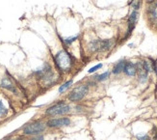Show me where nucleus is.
Here are the masks:
<instances>
[{
  "label": "nucleus",
  "mask_w": 157,
  "mask_h": 140,
  "mask_svg": "<svg viewBox=\"0 0 157 140\" xmlns=\"http://www.w3.org/2000/svg\"><path fill=\"white\" fill-rule=\"evenodd\" d=\"M55 63L60 71L67 72L72 66V57L66 50H61L55 56Z\"/></svg>",
  "instance_id": "obj_1"
},
{
  "label": "nucleus",
  "mask_w": 157,
  "mask_h": 140,
  "mask_svg": "<svg viewBox=\"0 0 157 140\" xmlns=\"http://www.w3.org/2000/svg\"><path fill=\"white\" fill-rule=\"evenodd\" d=\"M113 46L112 40H94L90 44V50L94 52L105 51Z\"/></svg>",
  "instance_id": "obj_2"
},
{
  "label": "nucleus",
  "mask_w": 157,
  "mask_h": 140,
  "mask_svg": "<svg viewBox=\"0 0 157 140\" xmlns=\"http://www.w3.org/2000/svg\"><path fill=\"white\" fill-rule=\"evenodd\" d=\"M70 112V106L63 102H61L55 106H50L46 110V114L50 116H58V115H64Z\"/></svg>",
  "instance_id": "obj_3"
},
{
  "label": "nucleus",
  "mask_w": 157,
  "mask_h": 140,
  "mask_svg": "<svg viewBox=\"0 0 157 140\" xmlns=\"http://www.w3.org/2000/svg\"><path fill=\"white\" fill-rule=\"evenodd\" d=\"M88 91H89V88L87 85H80L76 88H74L70 93L69 99L71 102L80 101L88 94Z\"/></svg>",
  "instance_id": "obj_4"
},
{
  "label": "nucleus",
  "mask_w": 157,
  "mask_h": 140,
  "mask_svg": "<svg viewBox=\"0 0 157 140\" xmlns=\"http://www.w3.org/2000/svg\"><path fill=\"white\" fill-rule=\"evenodd\" d=\"M45 129L44 124L40 123V122H34L31 124H28L25 126L23 129V132L25 134L28 135H33V134H39L40 132L44 131Z\"/></svg>",
  "instance_id": "obj_5"
},
{
  "label": "nucleus",
  "mask_w": 157,
  "mask_h": 140,
  "mask_svg": "<svg viewBox=\"0 0 157 140\" xmlns=\"http://www.w3.org/2000/svg\"><path fill=\"white\" fill-rule=\"evenodd\" d=\"M71 124V120L69 118H56L51 119L47 122V126L51 128H60L65 127V126H69Z\"/></svg>",
  "instance_id": "obj_6"
},
{
  "label": "nucleus",
  "mask_w": 157,
  "mask_h": 140,
  "mask_svg": "<svg viewBox=\"0 0 157 140\" xmlns=\"http://www.w3.org/2000/svg\"><path fill=\"white\" fill-rule=\"evenodd\" d=\"M137 19H138V11L133 10L128 18V35L134 29L136 22H137Z\"/></svg>",
  "instance_id": "obj_7"
},
{
  "label": "nucleus",
  "mask_w": 157,
  "mask_h": 140,
  "mask_svg": "<svg viewBox=\"0 0 157 140\" xmlns=\"http://www.w3.org/2000/svg\"><path fill=\"white\" fill-rule=\"evenodd\" d=\"M147 13L151 22L155 25H157V2L151 3V5L149 6V8L147 10Z\"/></svg>",
  "instance_id": "obj_8"
},
{
  "label": "nucleus",
  "mask_w": 157,
  "mask_h": 140,
  "mask_svg": "<svg viewBox=\"0 0 157 140\" xmlns=\"http://www.w3.org/2000/svg\"><path fill=\"white\" fill-rule=\"evenodd\" d=\"M137 73L139 74V78H140V81L141 82H146L147 81V70L145 69L144 65H143L142 62H139L137 65Z\"/></svg>",
  "instance_id": "obj_9"
},
{
  "label": "nucleus",
  "mask_w": 157,
  "mask_h": 140,
  "mask_svg": "<svg viewBox=\"0 0 157 140\" xmlns=\"http://www.w3.org/2000/svg\"><path fill=\"white\" fill-rule=\"evenodd\" d=\"M124 72L128 76H134L136 74H137V66L131 62H127V63H125Z\"/></svg>",
  "instance_id": "obj_10"
},
{
  "label": "nucleus",
  "mask_w": 157,
  "mask_h": 140,
  "mask_svg": "<svg viewBox=\"0 0 157 140\" xmlns=\"http://www.w3.org/2000/svg\"><path fill=\"white\" fill-rule=\"evenodd\" d=\"M1 87L4 88V89H7V90L11 91V92L17 93L16 86L13 85V82L11 81V79H9L8 78H4L1 80Z\"/></svg>",
  "instance_id": "obj_11"
},
{
  "label": "nucleus",
  "mask_w": 157,
  "mask_h": 140,
  "mask_svg": "<svg viewBox=\"0 0 157 140\" xmlns=\"http://www.w3.org/2000/svg\"><path fill=\"white\" fill-rule=\"evenodd\" d=\"M124 66H125V62H124V60H121V61L118 62L117 64L115 65V67L113 68V74H120L121 72L124 71Z\"/></svg>",
  "instance_id": "obj_12"
},
{
  "label": "nucleus",
  "mask_w": 157,
  "mask_h": 140,
  "mask_svg": "<svg viewBox=\"0 0 157 140\" xmlns=\"http://www.w3.org/2000/svg\"><path fill=\"white\" fill-rule=\"evenodd\" d=\"M143 65H144L145 69L147 70V72L149 73V72H153L154 71V68H155V63L153 61H145L143 63Z\"/></svg>",
  "instance_id": "obj_13"
},
{
  "label": "nucleus",
  "mask_w": 157,
  "mask_h": 140,
  "mask_svg": "<svg viewBox=\"0 0 157 140\" xmlns=\"http://www.w3.org/2000/svg\"><path fill=\"white\" fill-rule=\"evenodd\" d=\"M8 113V110L4 106V104L2 103V102L0 101V118H3L7 115Z\"/></svg>",
  "instance_id": "obj_14"
},
{
  "label": "nucleus",
  "mask_w": 157,
  "mask_h": 140,
  "mask_svg": "<svg viewBox=\"0 0 157 140\" xmlns=\"http://www.w3.org/2000/svg\"><path fill=\"white\" fill-rule=\"evenodd\" d=\"M71 83H72V80H69V81H67L66 83H64L63 85L59 88V92L60 93H63L65 90H67V88H69L71 85Z\"/></svg>",
  "instance_id": "obj_15"
},
{
  "label": "nucleus",
  "mask_w": 157,
  "mask_h": 140,
  "mask_svg": "<svg viewBox=\"0 0 157 140\" xmlns=\"http://www.w3.org/2000/svg\"><path fill=\"white\" fill-rule=\"evenodd\" d=\"M109 74H110V73H109V72H106V73H104V74H102L98 75V80H99V81H103V80L107 79V78H109Z\"/></svg>",
  "instance_id": "obj_16"
},
{
  "label": "nucleus",
  "mask_w": 157,
  "mask_h": 140,
  "mask_svg": "<svg viewBox=\"0 0 157 140\" xmlns=\"http://www.w3.org/2000/svg\"><path fill=\"white\" fill-rule=\"evenodd\" d=\"M131 5L133 7V10L138 11L140 7V0H131Z\"/></svg>",
  "instance_id": "obj_17"
},
{
  "label": "nucleus",
  "mask_w": 157,
  "mask_h": 140,
  "mask_svg": "<svg viewBox=\"0 0 157 140\" xmlns=\"http://www.w3.org/2000/svg\"><path fill=\"white\" fill-rule=\"evenodd\" d=\"M137 139L138 140H151L149 136L147 134H137Z\"/></svg>",
  "instance_id": "obj_18"
},
{
  "label": "nucleus",
  "mask_w": 157,
  "mask_h": 140,
  "mask_svg": "<svg viewBox=\"0 0 157 140\" xmlns=\"http://www.w3.org/2000/svg\"><path fill=\"white\" fill-rule=\"evenodd\" d=\"M78 38V36H75V37H71V38H67V39H66L65 40V44L66 45H71L72 42H74L76 39Z\"/></svg>",
  "instance_id": "obj_19"
},
{
  "label": "nucleus",
  "mask_w": 157,
  "mask_h": 140,
  "mask_svg": "<svg viewBox=\"0 0 157 140\" xmlns=\"http://www.w3.org/2000/svg\"><path fill=\"white\" fill-rule=\"evenodd\" d=\"M101 67H102V64H98V65H97V66H94V67L91 68L90 70H89V74H93V73H94L95 71H98V70L100 69Z\"/></svg>",
  "instance_id": "obj_20"
},
{
  "label": "nucleus",
  "mask_w": 157,
  "mask_h": 140,
  "mask_svg": "<svg viewBox=\"0 0 157 140\" xmlns=\"http://www.w3.org/2000/svg\"><path fill=\"white\" fill-rule=\"evenodd\" d=\"M31 140H44V137H43V136H37V137L33 138V139H31Z\"/></svg>",
  "instance_id": "obj_21"
},
{
  "label": "nucleus",
  "mask_w": 157,
  "mask_h": 140,
  "mask_svg": "<svg viewBox=\"0 0 157 140\" xmlns=\"http://www.w3.org/2000/svg\"><path fill=\"white\" fill-rule=\"evenodd\" d=\"M147 1L149 3H152V2H155V0H147Z\"/></svg>",
  "instance_id": "obj_22"
},
{
  "label": "nucleus",
  "mask_w": 157,
  "mask_h": 140,
  "mask_svg": "<svg viewBox=\"0 0 157 140\" xmlns=\"http://www.w3.org/2000/svg\"><path fill=\"white\" fill-rule=\"evenodd\" d=\"M154 71L156 72V74H157V65L155 64V68H154Z\"/></svg>",
  "instance_id": "obj_23"
},
{
  "label": "nucleus",
  "mask_w": 157,
  "mask_h": 140,
  "mask_svg": "<svg viewBox=\"0 0 157 140\" xmlns=\"http://www.w3.org/2000/svg\"><path fill=\"white\" fill-rule=\"evenodd\" d=\"M151 140H157L156 138H153V139H151Z\"/></svg>",
  "instance_id": "obj_24"
}]
</instances>
